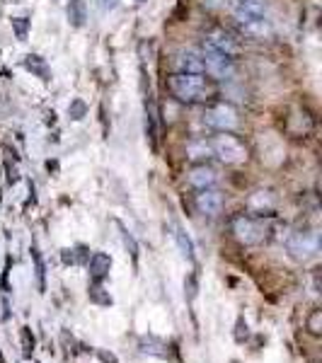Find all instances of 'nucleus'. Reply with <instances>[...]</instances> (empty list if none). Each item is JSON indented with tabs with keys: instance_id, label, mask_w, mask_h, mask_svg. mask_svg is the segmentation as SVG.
Segmentation results:
<instances>
[{
	"instance_id": "1a4fd4ad",
	"label": "nucleus",
	"mask_w": 322,
	"mask_h": 363,
	"mask_svg": "<svg viewBox=\"0 0 322 363\" xmlns=\"http://www.w3.org/2000/svg\"><path fill=\"white\" fill-rule=\"evenodd\" d=\"M187 182H189L196 191L209 189V186H216V182H218V172H216L211 165H206V162H199V165H194L189 172H187Z\"/></svg>"
},
{
	"instance_id": "20e7f679",
	"label": "nucleus",
	"mask_w": 322,
	"mask_h": 363,
	"mask_svg": "<svg viewBox=\"0 0 322 363\" xmlns=\"http://www.w3.org/2000/svg\"><path fill=\"white\" fill-rule=\"evenodd\" d=\"M231 230L238 242L243 245H260L267 238V225L262 220L252 218V216H235L231 220Z\"/></svg>"
},
{
	"instance_id": "0eeeda50",
	"label": "nucleus",
	"mask_w": 322,
	"mask_h": 363,
	"mask_svg": "<svg viewBox=\"0 0 322 363\" xmlns=\"http://www.w3.org/2000/svg\"><path fill=\"white\" fill-rule=\"evenodd\" d=\"M289 250L296 259H308L313 257L315 252L320 250V235L315 230H301V233H294L289 240Z\"/></svg>"
},
{
	"instance_id": "f8f14e48",
	"label": "nucleus",
	"mask_w": 322,
	"mask_h": 363,
	"mask_svg": "<svg viewBox=\"0 0 322 363\" xmlns=\"http://www.w3.org/2000/svg\"><path fill=\"white\" fill-rule=\"evenodd\" d=\"M145 136L150 138L153 148L157 145V107L155 102L150 99V95L145 97Z\"/></svg>"
},
{
	"instance_id": "6e6552de",
	"label": "nucleus",
	"mask_w": 322,
	"mask_h": 363,
	"mask_svg": "<svg viewBox=\"0 0 322 363\" xmlns=\"http://www.w3.org/2000/svg\"><path fill=\"white\" fill-rule=\"evenodd\" d=\"M196 208H199V213H204V216H218L221 208H223V194H221L216 186H209V189H199Z\"/></svg>"
},
{
	"instance_id": "f3484780",
	"label": "nucleus",
	"mask_w": 322,
	"mask_h": 363,
	"mask_svg": "<svg viewBox=\"0 0 322 363\" xmlns=\"http://www.w3.org/2000/svg\"><path fill=\"white\" fill-rule=\"evenodd\" d=\"M85 112H87V107H85L83 99H73V102H70V107H68L70 119L80 121V119H83V116H85Z\"/></svg>"
},
{
	"instance_id": "2eb2a0df",
	"label": "nucleus",
	"mask_w": 322,
	"mask_h": 363,
	"mask_svg": "<svg viewBox=\"0 0 322 363\" xmlns=\"http://www.w3.org/2000/svg\"><path fill=\"white\" fill-rule=\"evenodd\" d=\"M25 66L32 70V73H37L42 80H49V68H46V63H44V58L42 56H27L25 58Z\"/></svg>"
},
{
	"instance_id": "a211bd4d",
	"label": "nucleus",
	"mask_w": 322,
	"mask_h": 363,
	"mask_svg": "<svg viewBox=\"0 0 322 363\" xmlns=\"http://www.w3.org/2000/svg\"><path fill=\"white\" fill-rule=\"evenodd\" d=\"M13 29L17 32V39H22V42H25V39H27V29H29V20H25V17H15V20H13Z\"/></svg>"
},
{
	"instance_id": "ddd939ff",
	"label": "nucleus",
	"mask_w": 322,
	"mask_h": 363,
	"mask_svg": "<svg viewBox=\"0 0 322 363\" xmlns=\"http://www.w3.org/2000/svg\"><path fill=\"white\" fill-rule=\"evenodd\" d=\"M213 155V148H211V140L206 138H201V140H191L189 145H187V157L189 160H201V162H206L209 157Z\"/></svg>"
},
{
	"instance_id": "412c9836",
	"label": "nucleus",
	"mask_w": 322,
	"mask_h": 363,
	"mask_svg": "<svg viewBox=\"0 0 322 363\" xmlns=\"http://www.w3.org/2000/svg\"><path fill=\"white\" fill-rule=\"evenodd\" d=\"M138 3H143V0H138Z\"/></svg>"
},
{
	"instance_id": "f257e3e1",
	"label": "nucleus",
	"mask_w": 322,
	"mask_h": 363,
	"mask_svg": "<svg viewBox=\"0 0 322 363\" xmlns=\"http://www.w3.org/2000/svg\"><path fill=\"white\" fill-rule=\"evenodd\" d=\"M170 92L184 104H199L216 95V83L204 73H174L170 75Z\"/></svg>"
},
{
	"instance_id": "4468645a",
	"label": "nucleus",
	"mask_w": 322,
	"mask_h": 363,
	"mask_svg": "<svg viewBox=\"0 0 322 363\" xmlns=\"http://www.w3.org/2000/svg\"><path fill=\"white\" fill-rule=\"evenodd\" d=\"M87 20V13H85V0H70L68 3V22L73 27H83Z\"/></svg>"
},
{
	"instance_id": "9d476101",
	"label": "nucleus",
	"mask_w": 322,
	"mask_h": 363,
	"mask_svg": "<svg viewBox=\"0 0 322 363\" xmlns=\"http://www.w3.org/2000/svg\"><path fill=\"white\" fill-rule=\"evenodd\" d=\"M174 66H177V73H204L201 51L182 49L177 54V58H174Z\"/></svg>"
},
{
	"instance_id": "9b49d317",
	"label": "nucleus",
	"mask_w": 322,
	"mask_h": 363,
	"mask_svg": "<svg viewBox=\"0 0 322 363\" xmlns=\"http://www.w3.org/2000/svg\"><path fill=\"white\" fill-rule=\"evenodd\" d=\"M87 269H90V277L95 281H102L104 277H107V272L112 269V257L104 255V252H95V255L90 257V264H87Z\"/></svg>"
},
{
	"instance_id": "7ed1b4c3",
	"label": "nucleus",
	"mask_w": 322,
	"mask_h": 363,
	"mask_svg": "<svg viewBox=\"0 0 322 363\" xmlns=\"http://www.w3.org/2000/svg\"><path fill=\"white\" fill-rule=\"evenodd\" d=\"M201 61H204V75H209L213 83L235 78V58H228L223 54H218V51L204 46Z\"/></svg>"
},
{
	"instance_id": "dca6fc26",
	"label": "nucleus",
	"mask_w": 322,
	"mask_h": 363,
	"mask_svg": "<svg viewBox=\"0 0 322 363\" xmlns=\"http://www.w3.org/2000/svg\"><path fill=\"white\" fill-rule=\"evenodd\" d=\"M174 240H177L179 250H182V255L187 259H194V245H191V240L187 238V233L179 230V228H174Z\"/></svg>"
},
{
	"instance_id": "f03ea898",
	"label": "nucleus",
	"mask_w": 322,
	"mask_h": 363,
	"mask_svg": "<svg viewBox=\"0 0 322 363\" xmlns=\"http://www.w3.org/2000/svg\"><path fill=\"white\" fill-rule=\"evenodd\" d=\"M211 148L226 165H240L248 160V148L238 136H233V131H218V136L211 140Z\"/></svg>"
},
{
	"instance_id": "423d86ee",
	"label": "nucleus",
	"mask_w": 322,
	"mask_h": 363,
	"mask_svg": "<svg viewBox=\"0 0 322 363\" xmlns=\"http://www.w3.org/2000/svg\"><path fill=\"white\" fill-rule=\"evenodd\" d=\"M204 39H206V44H204V46L218 51V54H223L228 58L240 56V42L233 37L231 32H226V29H221V27L211 29V32H206V37H204Z\"/></svg>"
},
{
	"instance_id": "6ab92c4d",
	"label": "nucleus",
	"mask_w": 322,
	"mask_h": 363,
	"mask_svg": "<svg viewBox=\"0 0 322 363\" xmlns=\"http://www.w3.org/2000/svg\"><path fill=\"white\" fill-rule=\"evenodd\" d=\"M320 320H322V313H320V310H315V313L310 315V320H308V327H310V332H313V335H320Z\"/></svg>"
},
{
	"instance_id": "aec40b11",
	"label": "nucleus",
	"mask_w": 322,
	"mask_h": 363,
	"mask_svg": "<svg viewBox=\"0 0 322 363\" xmlns=\"http://www.w3.org/2000/svg\"><path fill=\"white\" fill-rule=\"evenodd\" d=\"M116 3H119V0H102V8L114 10V8H116Z\"/></svg>"
},
{
	"instance_id": "39448f33",
	"label": "nucleus",
	"mask_w": 322,
	"mask_h": 363,
	"mask_svg": "<svg viewBox=\"0 0 322 363\" xmlns=\"http://www.w3.org/2000/svg\"><path fill=\"white\" fill-rule=\"evenodd\" d=\"M204 121L216 131H235L240 124V114L231 102H216L204 112Z\"/></svg>"
}]
</instances>
